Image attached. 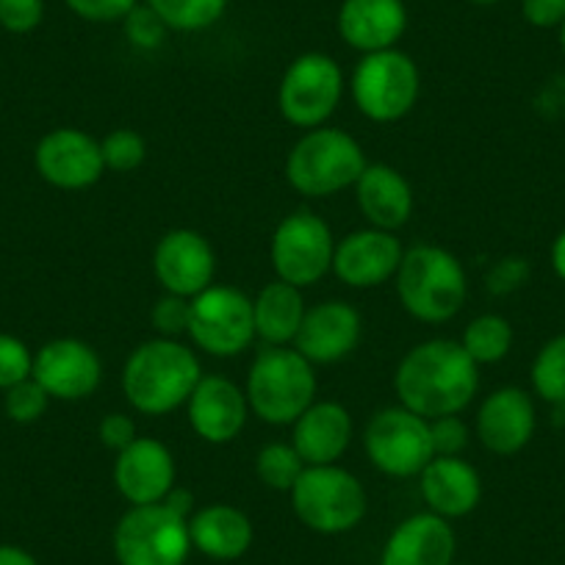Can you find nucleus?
<instances>
[{
  "instance_id": "obj_11",
  "label": "nucleus",
  "mask_w": 565,
  "mask_h": 565,
  "mask_svg": "<svg viewBox=\"0 0 565 565\" xmlns=\"http://www.w3.org/2000/svg\"><path fill=\"white\" fill-rule=\"evenodd\" d=\"M186 335L198 350L214 358H236L255 341L253 300L233 286H209L192 297Z\"/></svg>"
},
{
  "instance_id": "obj_8",
  "label": "nucleus",
  "mask_w": 565,
  "mask_h": 565,
  "mask_svg": "<svg viewBox=\"0 0 565 565\" xmlns=\"http://www.w3.org/2000/svg\"><path fill=\"white\" fill-rule=\"evenodd\" d=\"M350 89L363 117L372 122H396L416 106L422 75L407 53L388 47V51L366 53L358 62Z\"/></svg>"
},
{
  "instance_id": "obj_3",
  "label": "nucleus",
  "mask_w": 565,
  "mask_h": 565,
  "mask_svg": "<svg viewBox=\"0 0 565 565\" xmlns=\"http://www.w3.org/2000/svg\"><path fill=\"white\" fill-rule=\"evenodd\" d=\"M394 280L402 308L424 324L455 319L469 295L466 269L438 244H416L405 249Z\"/></svg>"
},
{
  "instance_id": "obj_35",
  "label": "nucleus",
  "mask_w": 565,
  "mask_h": 565,
  "mask_svg": "<svg viewBox=\"0 0 565 565\" xmlns=\"http://www.w3.org/2000/svg\"><path fill=\"white\" fill-rule=\"evenodd\" d=\"M189 306L192 300L175 295H164L153 306V313H150V322H153L156 333L161 339H178L189 330Z\"/></svg>"
},
{
  "instance_id": "obj_32",
  "label": "nucleus",
  "mask_w": 565,
  "mask_h": 565,
  "mask_svg": "<svg viewBox=\"0 0 565 565\" xmlns=\"http://www.w3.org/2000/svg\"><path fill=\"white\" fill-rule=\"evenodd\" d=\"M103 164L111 172H134L148 159V141L134 128H114L100 139Z\"/></svg>"
},
{
  "instance_id": "obj_30",
  "label": "nucleus",
  "mask_w": 565,
  "mask_h": 565,
  "mask_svg": "<svg viewBox=\"0 0 565 565\" xmlns=\"http://www.w3.org/2000/svg\"><path fill=\"white\" fill-rule=\"evenodd\" d=\"M306 471V460L295 449V444H280L271 441L255 455V475L271 491L289 493L300 475Z\"/></svg>"
},
{
  "instance_id": "obj_23",
  "label": "nucleus",
  "mask_w": 565,
  "mask_h": 565,
  "mask_svg": "<svg viewBox=\"0 0 565 565\" xmlns=\"http://www.w3.org/2000/svg\"><path fill=\"white\" fill-rule=\"evenodd\" d=\"M407 29L402 0H344L339 9V34L350 47L366 53L396 47Z\"/></svg>"
},
{
  "instance_id": "obj_46",
  "label": "nucleus",
  "mask_w": 565,
  "mask_h": 565,
  "mask_svg": "<svg viewBox=\"0 0 565 565\" xmlns=\"http://www.w3.org/2000/svg\"><path fill=\"white\" fill-rule=\"evenodd\" d=\"M559 47H563V53H565V20H563V25H559Z\"/></svg>"
},
{
  "instance_id": "obj_40",
  "label": "nucleus",
  "mask_w": 565,
  "mask_h": 565,
  "mask_svg": "<svg viewBox=\"0 0 565 565\" xmlns=\"http://www.w3.org/2000/svg\"><path fill=\"white\" fill-rule=\"evenodd\" d=\"M97 438L106 449L114 452H122L130 441H136V424L134 418L125 416V413H108L97 424Z\"/></svg>"
},
{
  "instance_id": "obj_10",
  "label": "nucleus",
  "mask_w": 565,
  "mask_h": 565,
  "mask_svg": "<svg viewBox=\"0 0 565 565\" xmlns=\"http://www.w3.org/2000/svg\"><path fill=\"white\" fill-rule=\"evenodd\" d=\"M344 97V73L328 53H302L282 73L277 108L295 128H322Z\"/></svg>"
},
{
  "instance_id": "obj_19",
  "label": "nucleus",
  "mask_w": 565,
  "mask_h": 565,
  "mask_svg": "<svg viewBox=\"0 0 565 565\" xmlns=\"http://www.w3.org/2000/svg\"><path fill=\"white\" fill-rule=\"evenodd\" d=\"M363 333V319L350 302L344 300H328L311 306L302 319V328L295 339V350L300 352L306 361H311L313 366H330V363H339L344 358H350L352 352L361 344Z\"/></svg>"
},
{
  "instance_id": "obj_14",
  "label": "nucleus",
  "mask_w": 565,
  "mask_h": 565,
  "mask_svg": "<svg viewBox=\"0 0 565 565\" xmlns=\"http://www.w3.org/2000/svg\"><path fill=\"white\" fill-rule=\"evenodd\" d=\"M153 271L167 295L192 300L214 286L216 253L203 233L178 227L164 233L156 244Z\"/></svg>"
},
{
  "instance_id": "obj_34",
  "label": "nucleus",
  "mask_w": 565,
  "mask_h": 565,
  "mask_svg": "<svg viewBox=\"0 0 565 565\" xmlns=\"http://www.w3.org/2000/svg\"><path fill=\"white\" fill-rule=\"evenodd\" d=\"M31 374H34V355L25 341H20L18 335L0 333V388H12V385L29 380Z\"/></svg>"
},
{
  "instance_id": "obj_47",
  "label": "nucleus",
  "mask_w": 565,
  "mask_h": 565,
  "mask_svg": "<svg viewBox=\"0 0 565 565\" xmlns=\"http://www.w3.org/2000/svg\"><path fill=\"white\" fill-rule=\"evenodd\" d=\"M469 3H480V7H491V3H499V0H469Z\"/></svg>"
},
{
  "instance_id": "obj_17",
  "label": "nucleus",
  "mask_w": 565,
  "mask_h": 565,
  "mask_svg": "<svg viewBox=\"0 0 565 565\" xmlns=\"http://www.w3.org/2000/svg\"><path fill=\"white\" fill-rule=\"evenodd\" d=\"M535 427V402L524 388H515V385L491 391L475 418V433L480 444L499 458L519 455L532 441Z\"/></svg>"
},
{
  "instance_id": "obj_27",
  "label": "nucleus",
  "mask_w": 565,
  "mask_h": 565,
  "mask_svg": "<svg viewBox=\"0 0 565 565\" xmlns=\"http://www.w3.org/2000/svg\"><path fill=\"white\" fill-rule=\"evenodd\" d=\"M306 311L302 289L282 280L266 282L253 300L255 339L264 341L266 347H291L300 333Z\"/></svg>"
},
{
  "instance_id": "obj_39",
  "label": "nucleus",
  "mask_w": 565,
  "mask_h": 565,
  "mask_svg": "<svg viewBox=\"0 0 565 565\" xmlns=\"http://www.w3.org/2000/svg\"><path fill=\"white\" fill-rule=\"evenodd\" d=\"M64 3L86 23H117L139 7V0H64Z\"/></svg>"
},
{
  "instance_id": "obj_26",
  "label": "nucleus",
  "mask_w": 565,
  "mask_h": 565,
  "mask_svg": "<svg viewBox=\"0 0 565 565\" xmlns=\"http://www.w3.org/2000/svg\"><path fill=\"white\" fill-rule=\"evenodd\" d=\"M189 537L194 552L203 557L231 563L244 557L253 546V521L233 504H205L189 515Z\"/></svg>"
},
{
  "instance_id": "obj_37",
  "label": "nucleus",
  "mask_w": 565,
  "mask_h": 565,
  "mask_svg": "<svg viewBox=\"0 0 565 565\" xmlns=\"http://www.w3.org/2000/svg\"><path fill=\"white\" fill-rule=\"evenodd\" d=\"M45 18V0H0V25L12 34L40 29Z\"/></svg>"
},
{
  "instance_id": "obj_28",
  "label": "nucleus",
  "mask_w": 565,
  "mask_h": 565,
  "mask_svg": "<svg viewBox=\"0 0 565 565\" xmlns=\"http://www.w3.org/2000/svg\"><path fill=\"white\" fill-rule=\"evenodd\" d=\"M460 347L469 352V358L477 366L499 363L502 358H508L510 347H513V328L499 313H482V317L471 319L466 324Z\"/></svg>"
},
{
  "instance_id": "obj_13",
  "label": "nucleus",
  "mask_w": 565,
  "mask_h": 565,
  "mask_svg": "<svg viewBox=\"0 0 565 565\" xmlns=\"http://www.w3.org/2000/svg\"><path fill=\"white\" fill-rule=\"evenodd\" d=\"M34 164L42 181L64 192H81L95 186L106 172L100 141L81 128H56L40 139Z\"/></svg>"
},
{
  "instance_id": "obj_20",
  "label": "nucleus",
  "mask_w": 565,
  "mask_h": 565,
  "mask_svg": "<svg viewBox=\"0 0 565 565\" xmlns=\"http://www.w3.org/2000/svg\"><path fill=\"white\" fill-rule=\"evenodd\" d=\"M189 424L205 444H231L242 436L244 424L249 418V402L244 388H238L233 380L209 374L200 377L192 396L186 402Z\"/></svg>"
},
{
  "instance_id": "obj_31",
  "label": "nucleus",
  "mask_w": 565,
  "mask_h": 565,
  "mask_svg": "<svg viewBox=\"0 0 565 565\" xmlns=\"http://www.w3.org/2000/svg\"><path fill=\"white\" fill-rule=\"evenodd\" d=\"M532 388L548 405H565V333L537 350L532 361Z\"/></svg>"
},
{
  "instance_id": "obj_44",
  "label": "nucleus",
  "mask_w": 565,
  "mask_h": 565,
  "mask_svg": "<svg viewBox=\"0 0 565 565\" xmlns=\"http://www.w3.org/2000/svg\"><path fill=\"white\" fill-rule=\"evenodd\" d=\"M0 565H40V559L25 548L12 546V543H0Z\"/></svg>"
},
{
  "instance_id": "obj_15",
  "label": "nucleus",
  "mask_w": 565,
  "mask_h": 565,
  "mask_svg": "<svg viewBox=\"0 0 565 565\" xmlns=\"http://www.w3.org/2000/svg\"><path fill=\"white\" fill-rule=\"evenodd\" d=\"M31 377L51 394V399L78 402L100 388L103 361L86 341L56 339L34 355Z\"/></svg>"
},
{
  "instance_id": "obj_1",
  "label": "nucleus",
  "mask_w": 565,
  "mask_h": 565,
  "mask_svg": "<svg viewBox=\"0 0 565 565\" xmlns=\"http://www.w3.org/2000/svg\"><path fill=\"white\" fill-rule=\"evenodd\" d=\"M399 405L424 418L458 416L480 391V366L452 339L411 347L394 372Z\"/></svg>"
},
{
  "instance_id": "obj_21",
  "label": "nucleus",
  "mask_w": 565,
  "mask_h": 565,
  "mask_svg": "<svg viewBox=\"0 0 565 565\" xmlns=\"http://www.w3.org/2000/svg\"><path fill=\"white\" fill-rule=\"evenodd\" d=\"M458 537L452 524L436 513H416L394 526L380 565H455Z\"/></svg>"
},
{
  "instance_id": "obj_9",
  "label": "nucleus",
  "mask_w": 565,
  "mask_h": 565,
  "mask_svg": "<svg viewBox=\"0 0 565 565\" xmlns=\"http://www.w3.org/2000/svg\"><path fill=\"white\" fill-rule=\"evenodd\" d=\"M363 449L377 471L388 477H418L436 458L430 418L418 416L407 407H383L374 413L363 433Z\"/></svg>"
},
{
  "instance_id": "obj_43",
  "label": "nucleus",
  "mask_w": 565,
  "mask_h": 565,
  "mask_svg": "<svg viewBox=\"0 0 565 565\" xmlns=\"http://www.w3.org/2000/svg\"><path fill=\"white\" fill-rule=\"evenodd\" d=\"M164 504L167 508L175 510L178 515H183V519H189V515L194 513V497H192V491H186V488H178V486L172 488V491L167 493Z\"/></svg>"
},
{
  "instance_id": "obj_6",
  "label": "nucleus",
  "mask_w": 565,
  "mask_h": 565,
  "mask_svg": "<svg viewBox=\"0 0 565 565\" xmlns=\"http://www.w3.org/2000/svg\"><path fill=\"white\" fill-rule=\"evenodd\" d=\"M289 493L297 519L319 535H341L366 519V488L352 471L335 463L306 466Z\"/></svg>"
},
{
  "instance_id": "obj_5",
  "label": "nucleus",
  "mask_w": 565,
  "mask_h": 565,
  "mask_svg": "<svg viewBox=\"0 0 565 565\" xmlns=\"http://www.w3.org/2000/svg\"><path fill=\"white\" fill-rule=\"evenodd\" d=\"M361 141L341 128H311L286 159V181L302 198H333L355 186L366 170Z\"/></svg>"
},
{
  "instance_id": "obj_38",
  "label": "nucleus",
  "mask_w": 565,
  "mask_h": 565,
  "mask_svg": "<svg viewBox=\"0 0 565 565\" xmlns=\"http://www.w3.org/2000/svg\"><path fill=\"white\" fill-rule=\"evenodd\" d=\"M125 31H128V40L134 42L136 47L150 51V47H159L161 42H164V34L170 29L161 23V18L150 7H136L134 12L125 18Z\"/></svg>"
},
{
  "instance_id": "obj_16",
  "label": "nucleus",
  "mask_w": 565,
  "mask_h": 565,
  "mask_svg": "<svg viewBox=\"0 0 565 565\" xmlns=\"http://www.w3.org/2000/svg\"><path fill=\"white\" fill-rule=\"evenodd\" d=\"M175 458L159 438L136 436L114 460V486L130 508L164 502L175 488Z\"/></svg>"
},
{
  "instance_id": "obj_41",
  "label": "nucleus",
  "mask_w": 565,
  "mask_h": 565,
  "mask_svg": "<svg viewBox=\"0 0 565 565\" xmlns=\"http://www.w3.org/2000/svg\"><path fill=\"white\" fill-rule=\"evenodd\" d=\"M521 14L535 29H559L565 20V0H521Z\"/></svg>"
},
{
  "instance_id": "obj_22",
  "label": "nucleus",
  "mask_w": 565,
  "mask_h": 565,
  "mask_svg": "<svg viewBox=\"0 0 565 565\" xmlns=\"http://www.w3.org/2000/svg\"><path fill=\"white\" fill-rule=\"evenodd\" d=\"M418 488L427 510L441 519H463L475 513L482 499V477L469 460L433 458L418 475Z\"/></svg>"
},
{
  "instance_id": "obj_45",
  "label": "nucleus",
  "mask_w": 565,
  "mask_h": 565,
  "mask_svg": "<svg viewBox=\"0 0 565 565\" xmlns=\"http://www.w3.org/2000/svg\"><path fill=\"white\" fill-rule=\"evenodd\" d=\"M548 260H552V269L559 280L565 282V231H559V236L552 242V253H548Z\"/></svg>"
},
{
  "instance_id": "obj_18",
  "label": "nucleus",
  "mask_w": 565,
  "mask_h": 565,
  "mask_svg": "<svg viewBox=\"0 0 565 565\" xmlns=\"http://www.w3.org/2000/svg\"><path fill=\"white\" fill-rule=\"evenodd\" d=\"M402 255L405 247L394 233L363 227L335 244L333 271L350 289H377L383 282L394 280Z\"/></svg>"
},
{
  "instance_id": "obj_12",
  "label": "nucleus",
  "mask_w": 565,
  "mask_h": 565,
  "mask_svg": "<svg viewBox=\"0 0 565 565\" xmlns=\"http://www.w3.org/2000/svg\"><path fill=\"white\" fill-rule=\"evenodd\" d=\"M333 231L311 211H295L271 233V269L277 280L291 282L297 289L317 286L328 271H333Z\"/></svg>"
},
{
  "instance_id": "obj_24",
  "label": "nucleus",
  "mask_w": 565,
  "mask_h": 565,
  "mask_svg": "<svg viewBox=\"0 0 565 565\" xmlns=\"http://www.w3.org/2000/svg\"><path fill=\"white\" fill-rule=\"evenodd\" d=\"M291 427V444L306 466L339 463L350 449L352 416L341 402H313Z\"/></svg>"
},
{
  "instance_id": "obj_7",
  "label": "nucleus",
  "mask_w": 565,
  "mask_h": 565,
  "mask_svg": "<svg viewBox=\"0 0 565 565\" xmlns=\"http://www.w3.org/2000/svg\"><path fill=\"white\" fill-rule=\"evenodd\" d=\"M192 552L189 519L159 504H134L114 526L119 565H183Z\"/></svg>"
},
{
  "instance_id": "obj_33",
  "label": "nucleus",
  "mask_w": 565,
  "mask_h": 565,
  "mask_svg": "<svg viewBox=\"0 0 565 565\" xmlns=\"http://www.w3.org/2000/svg\"><path fill=\"white\" fill-rule=\"evenodd\" d=\"M47 405H51V394L36 383L34 377L23 380V383L7 388V399H3V407H7V416L18 424H34L45 416Z\"/></svg>"
},
{
  "instance_id": "obj_4",
  "label": "nucleus",
  "mask_w": 565,
  "mask_h": 565,
  "mask_svg": "<svg viewBox=\"0 0 565 565\" xmlns=\"http://www.w3.org/2000/svg\"><path fill=\"white\" fill-rule=\"evenodd\" d=\"M249 411L266 424H295L317 402V372L295 347H264L247 372Z\"/></svg>"
},
{
  "instance_id": "obj_25",
  "label": "nucleus",
  "mask_w": 565,
  "mask_h": 565,
  "mask_svg": "<svg viewBox=\"0 0 565 565\" xmlns=\"http://www.w3.org/2000/svg\"><path fill=\"white\" fill-rule=\"evenodd\" d=\"M355 198L369 227L388 233L407 225L416 205L407 178L391 164H366L355 183Z\"/></svg>"
},
{
  "instance_id": "obj_29",
  "label": "nucleus",
  "mask_w": 565,
  "mask_h": 565,
  "mask_svg": "<svg viewBox=\"0 0 565 565\" xmlns=\"http://www.w3.org/2000/svg\"><path fill=\"white\" fill-rule=\"evenodd\" d=\"M170 31L194 34L220 23L227 0H145Z\"/></svg>"
},
{
  "instance_id": "obj_36",
  "label": "nucleus",
  "mask_w": 565,
  "mask_h": 565,
  "mask_svg": "<svg viewBox=\"0 0 565 565\" xmlns=\"http://www.w3.org/2000/svg\"><path fill=\"white\" fill-rule=\"evenodd\" d=\"M433 447H436V458H458L466 447H469V427L458 416H441L430 422Z\"/></svg>"
},
{
  "instance_id": "obj_42",
  "label": "nucleus",
  "mask_w": 565,
  "mask_h": 565,
  "mask_svg": "<svg viewBox=\"0 0 565 565\" xmlns=\"http://www.w3.org/2000/svg\"><path fill=\"white\" fill-rule=\"evenodd\" d=\"M526 266L521 264L519 258H508V260H502V264L497 266V271H493L491 275V289L493 286H497L499 280H508L504 282V291H510V289H515V286H521V280H524L526 277Z\"/></svg>"
},
{
  "instance_id": "obj_2",
  "label": "nucleus",
  "mask_w": 565,
  "mask_h": 565,
  "mask_svg": "<svg viewBox=\"0 0 565 565\" xmlns=\"http://www.w3.org/2000/svg\"><path fill=\"white\" fill-rule=\"evenodd\" d=\"M203 377L198 355L178 339L141 341L122 366V394L145 416H167L186 405Z\"/></svg>"
}]
</instances>
